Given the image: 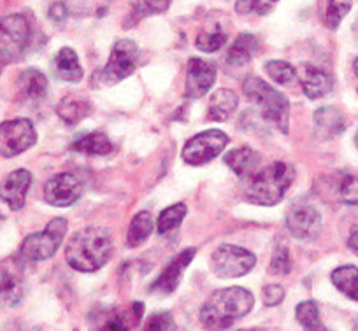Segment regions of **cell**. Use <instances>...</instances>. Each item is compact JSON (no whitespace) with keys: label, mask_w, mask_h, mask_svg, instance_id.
<instances>
[{"label":"cell","mask_w":358,"mask_h":331,"mask_svg":"<svg viewBox=\"0 0 358 331\" xmlns=\"http://www.w3.org/2000/svg\"><path fill=\"white\" fill-rule=\"evenodd\" d=\"M83 195V184L76 175L57 174L44 186V198L53 207H71Z\"/></svg>","instance_id":"7c38bea8"},{"label":"cell","mask_w":358,"mask_h":331,"mask_svg":"<svg viewBox=\"0 0 358 331\" xmlns=\"http://www.w3.org/2000/svg\"><path fill=\"white\" fill-rule=\"evenodd\" d=\"M237 103H239V98H237L232 89H218L209 98L208 118L211 122H225L234 115V110L237 109Z\"/></svg>","instance_id":"7402d4cb"},{"label":"cell","mask_w":358,"mask_h":331,"mask_svg":"<svg viewBox=\"0 0 358 331\" xmlns=\"http://www.w3.org/2000/svg\"><path fill=\"white\" fill-rule=\"evenodd\" d=\"M353 0H329L325 11V25L330 30H337L344 16L351 11Z\"/></svg>","instance_id":"d6a6232c"},{"label":"cell","mask_w":358,"mask_h":331,"mask_svg":"<svg viewBox=\"0 0 358 331\" xmlns=\"http://www.w3.org/2000/svg\"><path fill=\"white\" fill-rule=\"evenodd\" d=\"M227 144H229V135L222 130H206V132L197 133L195 137H192L183 147V160L188 165H204L208 161L215 160L216 156L222 154V151H225Z\"/></svg>","instance_id":"ba28073f"},{"label":"cell","mask_w":358,"mask_h":331,"mask_svg":"<svg viewBox=\"0 0 358 331\" xmlns=\"http://www.w3.org/2000/svg\"><path fill=\"white\" fill-rule=\"evenodd\" d=\"M174 317L169 312H155L148 319L144 331H176Z\"/></svg>","instance_id":"d590c367"},{"label":"cell","mask_w":358,"mask_h":331,"mask_svg":"<svg viewBox=\"0 0 358 331\" xmlns=\"http://www.w3.org/2000/svg\"><path fill=\"white\" fill-rule=\"evenodd\" d=\"M227 44V34L222 30H204L195 39V46L197 50L204 51V53H216L222 50Z\"/></svg>","instance_id":"1f68e13d"},{"label":"cell","mask_w":358,"mask_h":331,"mask_svg":"<svg viewBox=\"0 0 358 331\" xmlns=\"http://www.w3.org/2000/svg\"><path fill=\"white\" fill-rule=\"evenodd\" d=\"M16 91L25 102H39L46 96L48 79L37 68H27L16 79Z\"/></svg>","instance_id":"ac0fdd59"},{"label":"cell","mask_w":358,"mask_h":331,"mask_svg":"<svg viewBox=\"0 0 358 331\" xmlns=\"http://www.w3.org/2000/svg\"><path fill=\"white\" fill-rule=\"evenodd\" d=\"M294 181L295 168L285 161H274L251 175L244 196L255 205L273 207L285 198Z\"/></svg>","instance_id":"3957f363"},{"label":"cell","mask_w":358,"mask_h":331,"mask_svg":"<svg viewBox=\"0 0 358 331\" xmlns=\"http://www.w3.org/2000/svg\"><path fill=\"white\" fill-rule=\"evenodd\" d=\"M92 112V105L86 98H81L78 95H67L60 100L57 105V115L60 116L62 122L69 126L78 125L81 119Z\"/></svg>","instance_id":"603a6c76"},{"label":"cell","mask_w":358,"mask_h":331,"mask_svg":"<svg viewBox=\"0 0 358 331\" xmlns=\"http://www.w3.org/2000/svg\"><path fill=\"white\" fill-rule=\"evenodd\" d=\"M71 149L76 153L88 154V156H106L113 153V144L104 133L90 132L81 135L71 144Z\"/></svg>","instance_id":"cb8c5ba5"},{"label":"cell","mask_w":358,"mask_h":331,"mask_svg":"<svg viewBox=\"0 0 358 331\" xmlns=\"http://www.w3.org/2000/svg\"><path fill=\"white\" fill-rule=\"evenodd\" d=\"M23 295H25L23 282L4 268V272H2V300H4L6 305L16 307L22 302Z\"/></svg>","instance_id":"f1b7e54d"},{"label":"cell","mask_w":358,"mask_h":331,"mask_svg":"<svg viewBox=\"0 0 358 331\" xmlns=\"http://www.w3.org/2000/svg\"><path fill=\"white\" fill-rule=\"evenodd\" d=\"M243 331H260V330H243Z\"/></svg>","instance_id":"ee69618b"},{"label":"cell","mask_w":358,"mask_h":331,"mask_svg":"<svg viewBox=\"0 0 358 331\" xmlns=\"http://www.w3.org/2000/svg\"><path fill=\"white\" fill-rule=\"evenodd\" d=\"M32 41V27L23 15H9L0 25V51L2 65L20 60Z\"/></svg>","instance_id":"8992f818"},{"label":"cell","mask_w":358,"mask_h":331,"mask_svg":"<svg viewBox=\"0 0 358 331\" xmlns=\"http://www.w3.org/2000/svg\"><path fill=\"white\" fill-rule=\"evenodd\" d=\"M313 123H315V137L320 140L336 139L346 128L344 116L336 107H322L316 110Z\"/></svg>","instance_id":"e0dca14e"},{"label":"cell","mask_w":358,"mask_h":331,"mask_svg":"<svg viewBox=\"0 0 358 331\" xmlns=\"http://www.w3.org/2000/svg\"><path fill=\"white\" fill-rule=\"evenodd\" d=\"M185 216H187V205L185 203H174V205L167 207L162 210L157 221V230L160 235H167V233L174 232L181 226Z\"/></svg>","instance_id":"4316f807"},{"label":"cell","mask_w":358,"mask_h":331,"mask_svg":"<svg viewBox=\"0 0 358 331\" xmlns=\"http://www.w3.org/2000/svg\"><path fill=\"white\" fill-rule=\"evenodd\" d=\"M299 81H301L302 89L309 100H318L329 95L334 88V79L329 72L323 68L315 67L311 64L302 65L299 71Z\"/></svg>","instance_id":"2e32d148"},{"label":"cell","mask_w":358,"mask_h":331,"mask_svg":"<svg viewBox=\"0 0 358 331\" xmlns=\"http://www.w3.org/2000/svg\"><path fill=\"white\" fill-rule=\"evenodd\" d=\"M337 198L348 205H358V177L341 174L337 181Z\"/></svg>","instance_id":"836d02e7"},{"label":"cell","mask_w":358,"mask_h":331,"mask_svg":"<svg viewBox=\"0 0 358 331\" xmlns=\"http://www.w3.org/2000/svg\"><path fill=\"white\" fill-rule=\"evenodd\" d=\"M295 317H297L299 324H301L304 330H308V331L322 330V324H320L318 305H316L313 300L299 303L297 310H295Z\"/></svg>","instance_id":"f546056e"},{"label":"cell","mask_w":358,"mask_h":331,"mask_svg":"<svg viewBox=\"0 0 358 331\" xmlns=\"http://www.w3.org/2000/svg\"><path fill=\"white\" fill-rule=\"evenodd\" d=\"M292 267H294V263H292V256L288 249H285V247L278 249L274 253L273 260H271V272L278 275H287L292 272Z\"/></svg>","instance_id":"8d00e7d4"},{"label":"cell","mask_w":358,"mask_h":331,"mask_svg":"<svg viewBox=\"0 0 358 331\" xmlns=\"http://www.w3.org/2000/svg\"><path fill=\"white\" fill-rule=\"evenodd\" d=\"M287 230L297 240H315L322 232V214L309 203H295L287 212Z\"/></svg>","instance_id":"8fae6325"},{"label":"cell","mask_w":358,"mask_h":331,"mask_svg":"<svg viewBox=\"0 0 358 331\" xmlns=\"http://www.w3.org/2000/svg\"><path fill=\"white\" fill-rule=\"evenodd\" d=\"M280 0H237L236 2V11L237 15H267L268 11H273L274 6Z\"/></svg>","instance_id":"e575fe53"},{"label":"cell","mask_w":358,"mask_h":331,"mask_svg":"<svg viewBox=\"0 0 358 331\" xmlns=\"http://www.w3.org/2000/svg\"><path fill=\"white\" fill-rule=\"evenodd\" d=\"M195 254H197V251H195L194 247H188V249H185L183 253H179L178 256L172 258L171 263L164 268V272L158 275L157 281L151 284L150 293L165 296V295H171L172 291H176L179 281H181V275H183L185 268L190 265V261L194 260Z\"/></svg>","instance_id":"5bb4252c"},{"label":"cell","mask_w":358,"mask_h":331,"mask_svg":"<svg viewBox=\"0 0 358 331\" xmlns=\"http://www.w3.org/2000/svg\"><path fill=\"white\" fill-rule=\"evenodd\" d=\"M113 253V237L109 230L101 226H88L76 232L67 242L65 258L74 270L97 272L108 263Z\"/></svg>","instance_id":"6da1fadb"},{"label":"cell","mask_w":358,"mask_h":331,"mask_svg":"<svg viewBox=\"0 0 358 331\" xmlns=\"http://www.w3.org/2000/svg\"><path fill=\"white\" fill-rule=\"evenodd\" d=\"M353 71H355V75H357V78H358V58H357V60H355V64H353Z\"/></svg>","instance_id":"b9f144b4"},{"label":"cell","mask_w":358,"mask_h":331,"mask_svg":"<svg viewBox=\"0 0 358 331\" xmlns=\"http://www.w3.org/2000/svg\"><path fill=\"white\" fill-rule=\"evenodd\" d=\"M348 247L358 256V223L351 228L350 237H348Z\"/></svg>","instance_id":"60d3db41"},{"label":"cell","mask_w":358,"mask_h":331,"mask_svg":"<svg viewBox=\"0 0 358 331\" xmlns=\"http://www.w3.org/2000/svg\"><path fill=\"white\" fill-rule=\"evenodd\" d=\"M137 61H139V46L130 39L116 41L111 54H109L108 64H106L104 71L101 72L102 81L106 84H115V82L123 81L136 72Z\"/></svg>","instance_id":"9c48e42d"},{"label":"cell","mask_w":358,"mask_h":331,"mask_svg":"<svg viewBox=\"0 0 358 331\" xmlns=\"http://www.w3.org/2000/svg\"><path fill=\"white\" fill-rule=\"evenodd\" d=\"M216 82V67L204 58L194 57L188 60L185 95L188 98H201L208 95Z\"/></svg>","instance_id":"4fadbf2b"},{"label":"cell","mask_w":358,"mask_h":331,"mask_svg":"<svg viewBox=\"0 0 358 331\" xmlns=\"http://www.w3.org/2000/svg\"><path fill=\"white\" fill-rule=\"evenodd\" d=\"M55 78L67 82H79L83 79V68L79 64L78 53L72 47H62L51 64Z\"/></svg>","instance_id":"ffe728a7"},{"label":"cell","mask_w":358,"mask_h":331,"mask_svg":"<svg viewBox=\"0 0 358 331\" xmlns=\"http://www.w3.org/2000/svg\"><path fill=\"white\" fill-rule=\"evenodd\" d=\"M243 91L246 98L253 105L258 107L262 118L276 125L283 133H288V123H290V102L283 93L274 89L273 86L265 82L264 79L250 78L244 79Z\"/></svg>","instance_id":"277c9868"},{"label":"cell","mask_w":358,"mask_h":331,"mask_svg":"<svg viewBox=\"0 0 358 331\" xmlns=\"http://www.w3.org/2000/svg\"><path fill=\"white\" fill-rule=\"evenodd\" d=\"M169 4H171V0H134L132 20L139 22L146 16L162 15L169 9Z\"/></svg>","instance_id":"4dcf8cb0"},{"label":"cell","mask_w":358,"mask_h":331,"mask_svg":"<svg viewBox=\"0 0 358 331\" xmlns=\"http://www.w3.org/2000/svg\"><path fill=\"white\" fill-rule=\"evenodd\" d=\"M355 144H357V147H358V132H357V135H355Z\"/></svg>","instance_id":"7bdbcfd3"},{"label":"cell","mask_w":358,"mask_h":331,"mask_svg":"<svg viewBox=\"0 0 358 331\" xmlns=\"http://www.w3.org/2000/svg\"><path fill=\"white\" fill-rule=\"evenodd\" d=\"M318 331H325V330H318Z\"/></svg>","instance_id":"bcb514c9"},{"label":"cell","mask_w":358,"mask_h":331,"mask_svg":"<svg viewBox=\"0 0 358 331\" xmlns=\"http://www.w3.org/2000/svg\"><path fill=\"white\" fill-rule=\"evenodd\" d=\"M262 298H264V303L267 307H276L283 302L285 291L280 284H267L264 288V293H262Z\"/></svg>","instance_id":"f35d334b"},{"label":"cell","mask_w":358,"mask_h":331,"mask_svg":"<svg viewBox=\"0 0 358 331\" xmlns=\"http://www.w3.org/2000/svg\"><path fill=\"white\" fill-rule=\"evenodd\" d=\"M265 72L268 74V78L276 81L278 84L288 86L294 81L299 79V71L295 67H292L288 61L283 60H268L265 64Z\"/></svg>","instance_id":"83f0119b"},{"label":"cell","mask_w":358,"mask_h":331,"mask_svg":"<svg viewBox=\"0 0 358 331\" xmlns=\"http://www.w3.org/2000/svg\"><path fill=\"white\" fill-rule=\"evenodd\" d=\"M48 16H50V20H53L55 23H64L65 20L69 18V9L67 6L64 4V2H53V4L50 6V11H48Z\"/></svg>","instance_id":"ab89813d"},{"label":"cell","mask_w":358,"mask_h":331,"mask_svg":"<svg viewBox=\"0 0 358 331\" xmlns=\"http://www.w3.org/2000/svg\"><path fill=\"white\" fill-rule=\"evenodd\" d=\"M255 298L244 288H227L215 291L201 309V321L209 331H223L241 317L248 316Z\"/></svg>","instance_id":"7a4b0ae2"},{"label":"cell","mask_w":358,"mask_h":331,"mask_svg":"<svg viewBox=\"0 0 358 331\" xmlns=\"http://www.w3.org/2000/svg\"><path fill=\"white\" fill-rule=\"evenodd\" d=\"M153 228L155 221L151 212L143 210V212L136 214L132 223H130L129 233H127V244H129L130 247L141 246V244L146 242V240L150 239V235L153 233Z\"/></svg>","instance_id":"d4e9b609"},{"label":"cell","mask_w":358,"mask_h":331,"mask_svg":"<svg viewBox=\"0 0 358 331\" xmlns=\"http://www.w3.org/2000/svg\"><path fill=\"white\" fill-rule=\"evenodd\" d=\"M32 186V174L25 168L11 172L2 182V200L11 210H20L25 207L27 195Z\"/></svg>","instance_id":"9a60e30c"},{"label":"cell","mask_w":358,"mask_h":331,"mask_svg":"<svg viewBox=\"0 0 358 331\" xmlns=\"http://www.w3.org/2000/svg\"><path fill=\"white\" fill-rule=\"evenodd\" d=\"M67 219L64 217H55L48 223L46 228L39 233H32L23 240L20 247V258L27 263H37L44 261L57 253L58 247L62 246L67 233Z\"/></svg>","instance_id":"5b68a950"},{"label":"cell","mask_w":358,"mask_h":331,"mask_svg":"<svg viewBox=\"0 0 358 331\" xmlns=\"http://www.w3.org/2000/svg\"><path fill=\"white\" fill-rule=\"evenodd\" d=\"M258 51V39L253 34L243 32L236 37L230 50L227 51V64L232 67H244L253 60Z\"/></svg>","instance_id":"44dd1931"},{"label":"cell","mask_w":358,"mask_h":331,"mask_svg":"<svg viewBox=\"0 0 358 331\" xmlns=\"http://www.w3.org/2000/svg\"><path fill=\"white\" fill-rule=\"evenodd\" d=\"M332 284L337 291L343 293L348 298L358 302V268L353 265L339 267L332 272Z\"/></svg>","instance_id":"484cf974"},{"label":"cell","mask_w":358,"mask_h":331,"mask_svg":"<svg viewBox=\"0 0 358 331\" xmlns=\"http://www.w3.org/2000/svg\"><path fill=\"white\" fill-rule=\"evenodd\" d=\"M355 29H357V32H358V22H357V27H355Z\"/></svg>","instance_id":"f6af8a7d"},{"label":"cell","mask_w":358,"mask_h":331,"mask_svg":"<svg viewBox=\"0 0 358 331\" xmlns=\"http://www.w3.org/2000/svg\"><path fill=\"white\" fill-rule=\"evenodd\" d=\"M99 331H130V326L122 314L113 310V312H109V316L104 317Z\"/></svg>","instance_id":"74e56055"},{"label":"cell","mask_w":358,"mask_h":331,"mask_svg":"<svg viewBox=\"0 0 358 331\" xmlns=\"http://www.w3.org/2000/svg\"><path fill=\"white\" fill-rule=\"evenodd\" d=\"M260 160V154L246 146L229 151V153L223 156V161H225L227 167L232 172H236L241 179H250L251 175L257 174V172L260 170V168H258Z\"/></svg>","instance_id":"d6986e66"},{"label":"cell","mask_w":358,"mask_h":331,"mask_svg":"<svg viewBox=\"0 0 358 331\" xmlns=\"http://www.w3.org/2000/svg\"><path fill=\"white\" fill-rule=\"evenodd\" d=\"M37 133L32 122L25 118L4 122L0 126V149L2 156L13 158L30 149L36 144Z\"/></svg>","instance_id":"30bf717a"},{"label":"cell","mask_w":358,"mask_h":331,"mask_svg":"<svg viewBox=\"0 0 358 331\" xmlns=\"http://www.w3.org/2000/svg\"><path fill=\"white\" fill-rule=\"evenodd\" d=\"M257 258L248 249L232 244H222L211 256V270L222 279H236L253 270Z\"/></svg>","instance_id":"52a82bcc"}]
</instances>
